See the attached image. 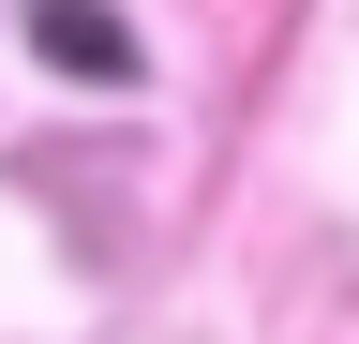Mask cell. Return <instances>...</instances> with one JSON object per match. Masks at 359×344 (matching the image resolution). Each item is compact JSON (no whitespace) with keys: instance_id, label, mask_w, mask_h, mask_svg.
I'll return each mask as SVG.
<instances>
[{"instance_id":"cell-1","label":"cell","mask_w":359,"mask_h":344,"mask_svg":"<svg viewBox=\"0 0 359 344\" xmlns=\"http://www.w3.org/2000/svg\"><path fill=\"white\" fill-rule=\"evenodd\" d=\"M30 30H45V60H60V75H135V30L105 15V0H45Z\"/></svg>"}]
</instances>
